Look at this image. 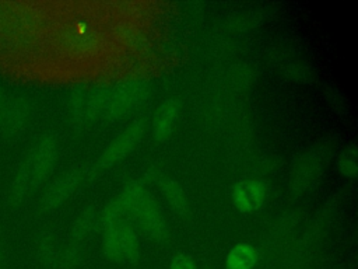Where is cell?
I'll use <instances>...</instances> for the list:
<instances>
[{
  "label": "cell",
  "instance_id": "obj_11",
  "mask_svg": "<svg viewBox=\"0 0 358 269\" xmlns=\"http://www.w3.org/2000/svg\"><path fill=\"white\" fill-rule=\"evenodd\" d=\"M161 189H162L164 195L166 196V199L169 200L173 210L178 212L179 214H183L187 209V203H186V198H185V193H183L180 185L173 179L164 178L161 181Z\"/></svg>",
  "mask_w": 358,
  "mask_h": 269
},
{
  "label": "cell",
  "instance_id": "obj_9",
  "mask_svg": "<svg viewBox=\"0 0 358 269\" xmlns=\"http://www.w3.org/2000/svg\"><path fill=\"white\" fill-rule=\"evenodd\" d=\"M179 112V102L176 99H166L157 111L154 116V136L158 140L166 139L172 127L175 125V120L178 118Z\"/></svg>",
  "mask_w": 358,
  "mask_h": 269
},
{
  "label": "cell",
  "instance_id": "obj_8",
  "mask_svg": "<svg viewBox=\"0 0 358 269\" xmlns=\"http://www.w3.org/2000/svg\"><path fill=\"white\" fill-rule=\"evenodd\" d=\"M141 188L137 184L130 185L129 188L124 189V192L115 199L106 209H105V216L103 220L109 223V227L113 226V221L120 219L123 214H126L129 210H133L138 196L141 195Z\"/></svg>",
  "mask_w": 358,
  "mask_h": 269
},
{
  "label": "cell",
  "instance_id": "obj_5",
  "mask_svg": "<svg viewBox=\"0 0 358 269\" xmlns=\"http://www.w3.org/2000/svg\"><path fill=\"white\" fill-rule=\"evenodd\" d=\"M147 88H131L127 91L116 92L112 95V98L101 102V105L96 106V111L102 112V115L106 118L120 116L140 104L141 99L147 97Z\"/></svg>",
  "mask_w": 358,
  "mask_h": 269
},
{
  "label": "cell",
  "instance_id": "obj_12",
  "mask_svg": "<svg viewBox=\"0 0 358 269\" xmlns=\"http://www.w3.org/2000/svg\"><path fill=\"white\" fill-rule=\"evenodd\" d=\"M338 167L340 171L347 177L354 178L357 175V150L354 146H351L341 154L338 160Z\"/></svg>",
  "mask_w": 358,
  "mask_h": 269
},
{
  "label": "cell",
  "instance_id": "obj_3",
  "mask_svg": "<svg viewBox=\"0 0 358 269\" xmlns=\"http://www.w3.org/2000/svg\"><path fill=\"white\" fill-rule=\"evenodd\" d=\"M133 210L138 227L148 238L159 241L166 237L168 230L164 217L159 212V207L155 205L150 195L141 192Z\"/></svg>",
  "mask_w": 358,
  "mask_h": 269
},
{
  "label": "cell",
  "instance_id": "obj_7",
  "mask_svg": "<svg viewBox=\"0 0 358 269\" xmlns=\"http://www.w3.org/2000/svg\"><path fill=\"white\" fill-rule=\"evenodd\" d=\"M80 178H81V170L77 167L66 172L48 189L43 198V203L48 207H52L63 202L76 189V186L80 182Z\"/></svg>",
  "mask_w": 358,
  "mask_h": 269
},
{
  "label": "cell",
  "instance_id": "obj_10",
  "mask_svg": "<svg viewBox=\"0 0 358 269\" xmlns=\"http://www.w3.org/2000/svg\"><path fill=\"white\" fill-rule=\"evenodd\" d=\"M257 261L256 249L246 242L235 245L227 256V269H252Z\"/></svg>",
  "mask_w": 358,
  "mask_h": 269
},
{
  "label": "cell",
  "instance_id": "obj_1",
  "mask_svg": "<svg viewBox=\"0 0 358 269\" xmlns=\"http://www.w3.org/2000/svg\"><path fill=\"white\" fill-rule=\"evenodd\" d=\"M55 163V143L52 139L43 140L29 154L21 167L14 185V195L22 196L35 188L50 171Z\"/></svg>",
  "mask_w": 358,
  "mask_h": 269
},
{
  "label": "cell",
  "instance_id": "obj_2",
  "mask_svg": "<svg viewBox=\"0 0 358 269\" xmlns=\"http://www.w3.org/2000/svg\"><path fill=\"white\" fill-rule=\"evenodd\" d=\"M105 254L119 263H134L138 259V240L131 227L117 224L109 227L105 235Z\"/></svg>",
  "mask_w": 358,
  "mask_h": 269
},
{
  "label": "cell",
  "instance_id": "obj_14",
  "mask_svg": "<svg viewBox=\"0 0 358 269\" xmlns=\"http://www.w3.org/2000/svg\"><path fill=\"white\" fill-rule=\"evenodd\" d=\"M1 265H3V252L0 249V269H1Z\"/></svg>",
  "mask_w": 358,
  "mask_h": 269
},
{
  "label": "cell",
  "instance_id": "obj_13",
  "mask_svg": "<svg viewBox=\"0 0 358 269\" xmlns=\"http://www.w3.org/2000/svg\"><path fill=\"white\" fill-rule=\"evenodd\" d=\"M169 269H196L194 261L189 254H178L176 256H173Z\"/></svg>",
  "mask_w": 358,
  "mask_h": 269
},
{
  "label": "cell",
  "instance_id": "obj_6",
  "mask_svg": "<svg viewBox=\"0 0 358 269\" xmlns=\"http://www.w3.org/2000/svg\"><path fill=\"white\" fill-rule=\"evenodd\" d=\"M143 133V123L141 120L133 122L110 146L105 150V153L101 157L102 165H110L124 157L138 142Z\"/></svg>",
  "mask_w": 358,
  "mask_h": 269
},
{
  "label": "cell",
  "instance_id": "obj_4",
  "mask_svg": "<svg viewBox=\"0 0 358 269\" xmlns=\"http://www.w3.org/2000/svg\"><path fill=\"white\" fill-rule=\"evenodd\" d=\"M232 200L238 210L250 213L259 210L266 200V188L255 179L239 181L232 188Z\"/></svg>",
  "mask_w": 358,
  "mask_h": 269
}]
</instances>
